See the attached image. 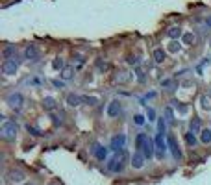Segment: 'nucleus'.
<instances>
[{"mask_svg": "<svg viewBox=\"0 0 211 185\" xmlns=\"http://www.w3.org/2000/svg\"><path fill=\"white\" fill-rule=\"evenodd\" d=\"M128 159H132V157L128 155L126 150L117 152V155L111 157V159L107 161V170H109V172H122L124 167H126V161H128Z\"/></svg>", "mask_w": 211, "mask_h": 185, "instance_id": "1", "label": "nucleus"}, {"mask_svg": "<svg viewBox=\"0 0 211 185\" xmlns=\"http://www.w3.org/2000/svg\"><path fill=\"white\" fill-rule=\"evenodd\" d=\"M0 135H2L4 141H13L17 137V124L13 120H6L2 124V128H0Z\"/></svg>", "mask_w": 211, "mask_h": 185, "instance_id": "2", "label": "nucleus"}, {"mask_svg": "<svg viewBox=\"0 0 211 185\" xmlns=\"http://www.w3.org/2000/svg\"><path fill=\"white\" fill-rule=\"evenodd\" d=\"M154 143H156V157H157V159H163V157H165L167 148H169V145H167V141H165V137H163V133H157V135H156Z\"/></svg>", "mask_w": 211, "mask_h": 185, "instance_id": "3", "label": "nucleus"}, {"mask_svg": "<svg viewBox=\"0 0 211 185\" xmlns=\"http://www.w3.org/2000/svg\"><path fill=\"white\" fill-rule=\"evenodd\" d=\"M130 163H132L133 169H143L145 163H146V157H145V154L141 152V150H135L133 155H132V159H130Z\"/></svg>", "mask_w": 211, "mask_h": 185, "instance_id": "4", "label": "nucleus"}, {"mask_svg": "<svg viewBox=\"0 0 211 185\" xmlns=\"http://www.w3.org/2000/svg\"><path fill=\"white\" fill-rule=\"evenodd\" d=\"M124 141H126V137H124L122 133L113 135V137H111V143H109V148H111L113 152H121V150H124Z\"/></svg>", "mask_w": 211, "mask_h": 185, "instance_id": "5", "label": "nucleus"}, {"mask_svg": "<svg viewBox=\"0 0 211 185\" xmlns=\"http://www.w3.org/2000/svg\"><path fill=\"white\" fill-rule=\"evenodd\" d=\"M167 145H169L174 159H178V161L183 159V154H181V150H180V146H178V143H176V137H174V135H169V137H167Z\"/></svg>", "mask_w": 211, "mask_h": 185, "instance_id": "6", "label": "nucleus"}, {"mask_svg": "<svg viewBox=\"0 0 211 185\" xmlns=\"http://www.w3.org/2000/svg\"><path fill=\"white\" fill-rule=\"evenodd\" d=\"M17 68H19V61L13 58V59H6L4 63H2V72L6 74V76H11V74H15L17 72Z\"/></svg>", "mask_w": 211, "mask_h": 185, "instance_id": "7", "label": "nucleus"}, {"mask_svg": "<svg viewBox=\"0 0 211 185\" xmlns=\"http://www.w3.org/2000/svg\"><path fill=\"white\" fill-rule=\"evenodd\" d=\"M6 104H9L11 107H20L22 104H24V96L20 95V92H11V95H8V98H6Z\"/></svg>", "mask_w": 211, "mask_h": 185, "instance_id": "8", "label": "nucleus"}, {"mask_svg": "<svg viewBox=\"0 0 211 185\" xmlns=\"http://www.w3.org/2000/svg\"><path fill=\"white\" fill-rule=\"evenodd\" d=\"M141 152L145 154V157L146 159H152L154 157V154H156V143H154V139H146V143L143 145V148H141Z\"/></svg>", "mask_w": 211, "mask_h": 185, "instance_id": "9", "label": "nucleus"}, {"mask_svg": "<svg viewBox=\"0 0 211 185\" xmlns=\"http://www.w3.org/2000/svg\"><path fill=\"white\" fill-rule=\"evenodd\" d=\"M91 152H93V155H95L98 161H104V159L107 157V150H106V148H104L100 143H95V145H93Z\"/></svg>", "mask_w": 211, "mask_h": 185, "instance_id": "10", "label": "nucleus"}, {"mask_svg": "<svg viewBox=\"0 0 211 185\" xmlns=\"http://www.w3.org/2000/svg\"><path fill=\"white\" fill-rule=\"evenodd\" d=\"M8 178H9V181H22V180H24L26 176H24V172H22V170H15V169H11V170H8V174H6Z\"/></svg>", "mask_w": 211, "mask_h": 185, "instance_id": "11", "label": "nucleus"}, {"mask_svg": "<svg viewBox=\"0 0 211 185\" xmlns=\"http://www.w3.org/2000/svg\"><path fill=\"white\" fill-rule=\"evenodd\" d=\"M119 111H121V102H119V100L109 102V107H107V115H109V117H117Z\"/></svg>", "mask_w": 211, "mask_h": 185, "instance_id": "12", "label": "nucleus"}, {"mask_svg": "<svg viewBox=\"0 0 211 185\" xmlns=\"http://www.w3.org/2000/svg\"><path fill=\"white\" fill-rule=\"evenodd\" d=\"M167 35H169L172 41H178V37H183V32H181L180 26H172V28L167 30Z\"/></svg>", "mask_w": 211, "mask_h": 185, "instance_id": "13", "label": "nucleus"}, {"mask_svg": "<svg viewBox=\"0 0 211 185\" xmlns=\"http://www.w3.org/2000/svg\"><path fill=\"white\" fill-rule=\"evenodd\" d=\"M37 48H35V44H28L26 48H24V58L26 59H37Z\"/></svg>", "mask_w": 211, "mask_h": 185, "instance_id": "14", "label": "nucleus"}, {"mask_svg": "<svg viewBox=\"0 0 211 185\" xmlns=\"http://www.w3.org/2000/svg\"><path fill=\"white\" fill-rule=\"evenodd\" d=\"M67 104H69L70 107H76V106L82 104V96L74 95V92H70V95H67Z\"/></svg>", "mask_w": 211, "mask_h": 185, "instance_id": "15", "label": "nucleus"}, {"mask_svg": "<svg viewBox=\"0 0 211 185\" xmlns=\"http://www.w3.org/2000/svg\"><path fill=\"white\" fill-rule=\"evenodd\" d=\"M56 106H58V104H56V100H54L52 96H46V98L43 100V107H44L46 111H54Z\"/></svg>", "mask_w": 211, "mask_h": 185, "instance_id": "16", "label": "nucleus"}, {"mask_svg": "<svg viewBox=\"0 0 211 185\" xmlns=\"http://www.w3.org/2000/svg\"><path fill=\"white\" fill-rule=\"evenodd\" d=\"M152 56H154V61H156V63H163V61H165V58H167V54H165V50H163V48H156Z\"/></svg>", "mask_w": 211, "mask_h": 185, "instance_id": "17", "label": "nucleus"}, {"mask_svg": "<svg viewBox=\"0 0 211 185\" xmlns=\"http://www.w3.org/2000/svg\"><path fill=\"white\" fill-rule=\"evenodd\" d=\"M146 139H148V135H146V133H139V135L135 137V148H137V150H141V148H143V145L146 143Z\"/></svg>", "mask_w": 211, "mask_h": 185, "instance_id": "18", "label": "nucleus"}, {"mask_svg": "<svg viewBox=\"0 0 211 185\" xmlns=\"http://www.w3.org/2000/svg\"><path fill=\"white\" fill-rule=\"evenodd\" d=\"M200 141L204 145H209L211 143V130H202L200 131Z\"/></svg>", "mask_w": 211, "mask_h": 185, "instance_id": "19", "label": "nucleus"}, {"mask_svg": "<svg viewBox=\"0 0 211 185\" xmlns=\"http://www.w3.org/2000/svg\"><path fill=\"white\" fill-rule=\"evenodd\" d=\"M17 52V48H15V44H9V46H6V48H4V52H2V56L6 58V59H13L11 56Z\"/></svg>", "mask_w": 211, "mask_h": 185, "instance_id": "20", "label": "nucleus"}, {"mask_svg": "<svg viewBox=\"0 0 211 185\" xmlns=\"http://www.w3.org/2000/svg\"><path fill=\"white\" fill-rule=\"evenodd\" d=\"M72 74H74V68H72V67H65L63 71H61V78H63V80H70V78H72Z\"/></svg>", "mask_w": 211, "mask_h": 185, "instance_id": "21", "label": "nucleus"}, {"mask_svg": "<svg viewBox=\"0 0 211 185\" xmlns=\"http://www.w3.org/2000/svg\"><path fill=\"white\" fill-rule=\"evenodd\" d=\"M200 104H202V107H204V109H211V96L202 95V96H200Z\"/></svg>", "mask_w": 211, "mask_h": 185, "instance_id": "22", "label": "nucleus"}, {"mask_svg": "<svg viewBox=\"0 0 211 185\" xmlns=\"http://www.w3.org/2000/svg\"><path fill=\"white\" fill-rule=\"evenodd\" d=\"M185 143L189 145V146H195V145H196V137H195V133H193V131L185 133Z\"/></svg>", "mask_w": 211, "mask_h": 185, "instance_id": "23", "label": "nucleus"}, {"mask_svg": "<svg viewBox=\"0 0 211 185\" xmlns=\"http://www.w3.org/2000/svg\"><path fill=\"white\" fill-rule=\"evenodd\" d=\"M26 130H28V131H30L32 135H35V137H41V135H44V133H43V131H41L39 128H35L33 124H26Z\"/></svg>", "mask_w": 211, "mask_h": 185, "instance_id": "24", "label": "nucleus"}, {"mask_svg": "<svg viewBox=\"0 0 211 185\" xmlns=\"http://www.w3.org/2000/svg\"><path fill=\"white\" fill-rule=\"evenodd\" d=\"M52 67L56 68V71H63V68H65V61H63L61 58H56V59L52 61Z\"/></svg>", "mask_w": 211, "mask_h": 185, "instance_id": "25", "label": "nucleus"}, {"mask_svg": "<svg viewBox=\"0 0 211 185\" xmlns=\"http://www.w3.org/2000/svg\"><path fill=\"white\" fill-rule=\"evenodd\" d=\"M200 126H202V124H200V119H193V120H191V131H193V133L202 131V130H200Z\"/></svg>", "mask_w": 211, "mask_h": 185, "instance_id": "26", "label": "nucleus"}, {"mask_svg": "<svg viewBox=\"0 0 211 185\" xmlns=\"http://www.w3.org/2000/svg\"><path fill=\"white\" fill-rule=\"evenodd\" d=\"M195 41H196L195 33H183V43H185V44H193Z\"/></svg>", "mask_w": 211, "mask_h": 185, "instance_id": "27", "label": "nucleus"}, {"mask_svg": "<svg viewBox=\"0 0 211 185\" xmlns=\"http://www.w3.org/2000/svg\"><path fill=\"white\" fill-rule=\"evenodd\" d=\"M82 102H85V104H89V106H97V104H98V98H95V96H82Z\"/></svg>", "mask_w": 211, "mask_h": 185, "instance_id": "28", "label": "nucleus"}, {"mask_svg": "<svg viewBox=\"0 0 211 185\" xmlns=\"http://www.w3.org/2000/svg\"><path fill=\"white\" fill-rule=\"evenodd\" d=\"M97 67L100 68V71H107V68H109V63H107V61H102V59H97Z\"/></svg>", "mask_w": 211, "mask_h": 185, "instance_id": "29", "label": "nucleus"}, {"mask_svg": "<svg viewBox=\"0 0 211 185\" xmlns=\"http://www.w3.org/2000/svg\"><path fill=\"white\" fill-rule=\"evenodd\" d=\"M128 80H130L128 72H119V76H117V82H121V83H124V82H128Z\"/></svg>", "mask_w": 211, "mask_h": 185, "instance_id": "30", "label": "nucleus"}, {"mask_svg": "<svg viewBox=\"0 0 211 185\" xmlns=\"http://www.w3.org/2000/svg\"><path fill=\"white\" fill-rule=\"evenodd\" d=\"M165 128H167V122L163 120V119H159V122H157V130H159V133L165 135Z\"/></svg>", "mask_w": 211, "mask_h": 185, "instance_id": "31", "label": "nucleus"}, {"mask_svg": "<svg viewBox=\"0 0 211 185\" xmlns=\"http://www.w3.org/2000/svg\"><path fill=\"white\" fill-rule=\"evenodd\" d=\"M180 50V43L178 41H172L171 44H169V52H178Z\"/></svg>", "mask_w": 211, "mask_h": 185, "instance_id": "32", "label": "nucleus"}, {"mask_svg": "<svg viewBox=\"0 0 211 185\" xmlns=\"http://www.w3.org/2000/svg\"><path fill=\"white\" fill-rule=\"evenodd\" d=\"M165 115H167V120H169V122H174V115H172V109H171V107L165 109Z\"/></svg>", "mask_w": 211, "mask_h": 185, "instance_id": "33", "label": "nucleus"}, {"mask_svg": "<svg viewBox=\"0 0 211 185\" xmlns=\"http://www.w3.org/2000/svg\"><path fill=\"white\" fill-rule=\"evenodd\" d=\"M146 117H148V120H156V111H154L152 107H148V111H146Z\"/></svg>", "mask_w": 211, "mask_h": 185, "instance_id": "34", "label": "nucleus"}, {"mask_svg": "<svg viewBox=\"0 0 211 185\" xmlns=\"http://www.w3.org/2000/svg\"><path fill=\"white\" fill-rule=\"evenodd\" d=\"M135 124H139V126H143L145 124V117H143V115H135Z\"/></svg>", "mask_w": 211, "mask_h": 185, "instance_id": "35", "label": "nucleus"}, {"mask_svg": "<svg viewBox=\"0 0 211 185\" xmlns=\"http://www.w3.org/2000/svg\"><path fill=\"white\" fill-rule=\"evenodd\" d=\"M128 63H130V65H137V63H139L137 56H128Z\"/></svg>", "mask_w": 211, "mask_h": 185, "instance_id": "36", "label": "nucleus"}, {"mask_svg": "<svg viewBox=\"0 0 211 185\" xmlns=\"http://www.w3.org/2000/svg\"><path fill=\"white\" fill-rule=\"evenodd\" d=\"M137 80L139 82H145V72L141 71V68H137Z\"/></svg>", "mask_w": 211, "mask_h": 185, "instance_id": "37", "label": "nucleus"}, {"mask_svg": "<svg viewBox=\"0 0 211 185\" xmlns=\"http://www.w3.org/2000/svg\"><path fill=\"white\" fill-rule=\"evenodd\" d=\"M161 85H163V87H171V85H172V80H165V82H161Z\"/></svg>", "mask_w": 211, "mask_h": 185, "instance_id": "38", "label": "nucleus"}, {"mask_svg": "<svg viewBox=\"0 0 211 185\" xmlns=\"http://www.w3.org/2000/svg\"><path fill=\"white\" fill-rule=\"evenodd\" d=\"M52 83H54V87H59V89L63 87V82H59V80H54Z\"/></svg>", "mask_w": 211, "mask_h": 185, "instance_id": "39", "label": "nucleus"}, {"mask_svg": "<svg viewBox=\"0 0 211 185\" xmlns=\"http://www.w3.org/2000/svg\"><path fill=\"white\" fill-rule=\"evenodd\" d=\"M207 22H209V24H211V19H209V20H207Z\"/></svg>", "mask_w": 211, "mask_h": 185, "instance_id": "40", "label": "nucleus"}]
</instances>
